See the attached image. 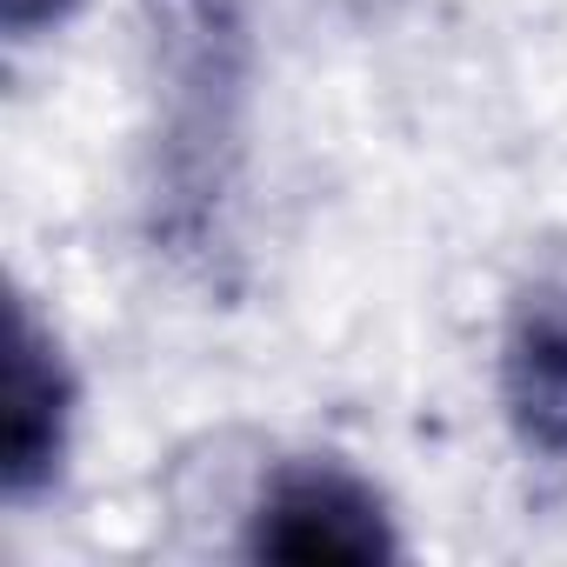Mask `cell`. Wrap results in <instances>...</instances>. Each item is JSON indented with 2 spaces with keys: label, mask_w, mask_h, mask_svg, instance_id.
I'll return each mask as SVG.
<instances>
[{
  "label": "cell",
  "mask_w": 567,
  "mask_h": 567,
  "mask_svg": "<svg viewBox=\"0 0 567 567\" xmlns=\"http://www.w3.org/2000/svg\"><path fill=\"white\" fill-rule=\"evenodd\" d=\"M147 147L141 220L161 254H207L247 161L254 21L247 0H134Z\"/></svg>",
  "instance_id": "obj_1"
},
{
  "label": "cell",
  "mask_w": 567,
  "mask_h": 567,
  "mask_svg": "<svg viewBox=\"0 0 567 567\" xmlns=\"http://www.w3.org/2000/svg\"><path fill=\"white\" fill-rule=\"evenodd\" d=\"M240 554L267 567H388L408 554L388 494L341 454H280L240 507Z\"/></svg>",
  "instance_id": "obj_2"
},
{
  "label": "cell",
  "mask_w": 567,
  "mask_h": 567,
  "mask_svg": "<svg viewBox=\"0 0 567 567\" xmlns=\"http://www.w3.org/2000/svg\"><path fill=\"white\" fill-rule=\"evenodd\" d=\"M81 427V374L61 334L41 321L28 295L8 315V381H0V494L8 507H34L61 487Z\"/></svg>",
  "instance_id": "obj_3"
},
{
  "label": "cell",
  "mask_w": 567,
  "mask_h": 567,
  "mask_svg": "<svg viewBox=\"0 0 567 567\" xmlns=\"http://www.w3.org/2000/svg\"><path fill=\"white\" fill-rule=\"evenodd\" d=\"M494 401L534 467H567V280L534 274L514 288L494 341Z\"/></svg>",
  "instance_id": "obj_4"
},
{
  "label": "cell",
  "mask_w": 567,
  "mask_h": 567,
  "mask_svg": "<svg viewBox=\"0 0 567 567\" xmlns=\"http://www.w3.org/2000/svg\"><path fill=\"white\" fill-rule=\"evenodd\" d=\"M81 8H87V0H0V28H8L14 48H28V41L61 34Z\"/></svg>",
  "instance_id": "obj_5"
}]
</instances>
